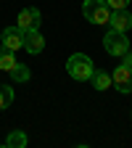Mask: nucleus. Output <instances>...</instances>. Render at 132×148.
<instances>
[{
	"label": "nucleus",
	"mask_w": 132,
	"mask_h": 148,
	"mask_svg": "<svg viewBox=\"0 0 132 148\" xmlns=\"http://www.w3.org/2000/svg\"><path fill=\"white\" fill-rule=\"evenodd\" d=\"M66 71H69L71 79L87 82V79L92 77V71H95V66H92V58H90V56L74 53V56H69V61H66Z\"/></svg>",
	"instance_id": "obj_1"
},
{
	"label": "nucleus",
	"mask_w": 132,
	"mask_h": 148,
	"mask_svg": "<svg viewBox=\"0 0 132 148\" xmlns=\"http://www.w3.org/2000/svg\"><path fill=\"white\" fill-rule=\"evenodd\" d=\"M82 13L92 24H108V18H111V8H108L106 0H85L82 3Z\"/></svg>",
	"instance_id": "obj_2"
},
{
	"label": "nucleus",
	"mask_w": 132,
	"mask_h": 148,
	"mask_svg": "<svg viewBox=\"0 0 132 148\" xmlns=\"http://www.w3.org/2000/svg\"><path fill=\"white\" fill-rule=\"evenodd\" d=\"M103 45H106V53L111 56H124L129 50V40H127V32H116V29H108L106 37H103Z\"/></svg>",
	"instance_id": "obj_3"
},
{
	"label": "nucleus",
	"mask_w": 132,
	"mask_h": 148,
	"mask_svg": "<svg viewBox=\"0 0 132 148\" xmlns=\"http://www.w3.org/2000/svg\"><path fill=\"white\" fill-rule=\"evenodd\" d=\"M111 82L119 92H132V66L119 64L114 71H111Z\"/></svg>",
	"instance_id": "obj_4"
},
{
	"label": "nucleus",
	"mask_w": 132,
	"mask_h": 148,
	"mask_svg": "<svg viewBox=\"0 0 132 148\" xmlns=\"http://www.w3.org/2000/svg\"><path fill=\"white\" fill-rule=\"evenodd\" d=\"M40 24H42V13L37 8H24L21 13H18V29H21V32L40 29Z\"/></svg>",
	"instance_id": "obj_5"
},
{
	"label": "nucleus",
	"mask_w": 132,
	"mask_h": 148,
	"mask_svg": "<svg viewBox=\"0 0 132 148\" xmlns=\"http://www.w3.org/2000/svg\"><path fill=\"white\" fill-rule=\"evenodd\" d=\"M3 45L8 48V50H21L24 48V32L18 29V27H5L3 29Z\"/></svg>",
	"instance_id": "obj_6"
},
{
	"label": "nucleus",
	"mask_w": 132,
	"mask_h": 148,
	"mask_svg": "<svg viewBox=\"0 0 132 148\" xmlns=\"http://www.w3.org/2000/svg\"><path fill=\"white\" fill-rule=\"evenodd\" d=\"M108 27L116 29V32H129V29H132V13H129L127 8H122V11H111Z\"/></svg>",
	"instance_id": "obj_7"
},
{
	"label": "nucleus",
	"mask_w": 132,
	"mask_h": 148,
	"mask_svg": "<svg viewBox=\"0 0 132 148\" xmlns=\"http://www.w3.org/2000/svg\"><path fill=\"white\" fill-rule=\"evenodd\" d=\"M42 48H45V37H42L40 29H29V32H24V50H27V53L37 56Z\"/></svg>",
	"instance_id": "obj_8"
},
{
	"label": "nucleus",
	"mask_w": 132,
	"mask_h": 148,
	"mask_svg": "<svg viewBox=\"0 0 132 148\" xmlns=\"http://www.w3.org/2000/svg\"><path fill=\"white\" fill-rule=\"evenodd\" d=\"M90 82H92V87H95V90H108L111 85H114V82H111V74L108 71H92V77H90Z\"/></svg>",
	"instance_id": "obj_9"
},
{
	"label": "nucleus",
	"mask_w": 132,
	"mask_h": 148,
	"mask_svg": "<svg viewBox=\"0 0 132 148\" xmlns=\"http://www.w3.org/2000/svg\"><path fill=\"white\" fill-rule=\"evenodd\" d=\"M16 64H18V61H16L13 50H8L5 45H0V71H11Z\"/></svg>",
	"instance_id": "obj_10"
},
{
	"label": "nucleus",
	"mask_w": 132,
	"mask_h": 148,
	"mask_svg": "<svg viewBox=\"0 0 132 148\" xmlns=\"http://www.w3.org/2000/svg\"><path fill=\"white\" fill-rule=\"evenodd\" d=\"M8 74L13 77V82H27V79L32 77V71H29V66H24V64H16V66H13V69H11Z\"/></svg>",
	"instance_id": "obj_11"
},
{
	"label": "nucleus",
	"mask_w": 132,
	"mask_h": 148,
	"mask_svg": "<svg viewBox=\"0 0 132 148\" xmlns=\"http://www.w3.org/2000/svg\"><path fill=\"white\" fill-rule=\"evenodd\" d=\"M5 145L8 148H24L27 145V135L21 132V130H13V132L8 135V140H5Z\"/></svg>",
	"instance_id": "obj_12"
},
{
	"label": "nucleus",
	"mask_w": 132,
	"mask_h": 148,
	"mask_svg": "<svg viewBox=\"0 0 132 148\" xmlns=\"http://www.w3.org/2000/svg\"><path fill=\"white\" fill-rule=\"evenodd\" d=\"M11 103H13V87L0 85V111H3V108H8Z\"/></svg>",
	"instance_id": "obj_13"
},
{
	"label": "nucleus",
	"mask_w": 132,
	"mask_h": 148,
	"mask_svg": "<svg viewBox=\"0 0 132 148\" xmlns=\"http://www.w3.org/2000/svg\"><path fill=\"white\" fill-rule=\"evenodd\" d=\"M106 3H108V8H111V11H122V8H127V5H129V0H106Z\"/></svg>",
	"instance_id": "obj_14"
},
{
	"label": "nucleus",
	"mask_w": 132,
	"mask_h": 148,
	"mask_svg": "<svg viewBox=\"0 0 132 148\" xmlns=\"http://www.w3.org/2000/svg\"><path fill=\"white\" fill-rule=\"evenodd\" d=\"M124 64H127V66H132V53H129V50L124 53Z\"/></svg>",
	"instance_id": "obj_15"
}]
</instances>
